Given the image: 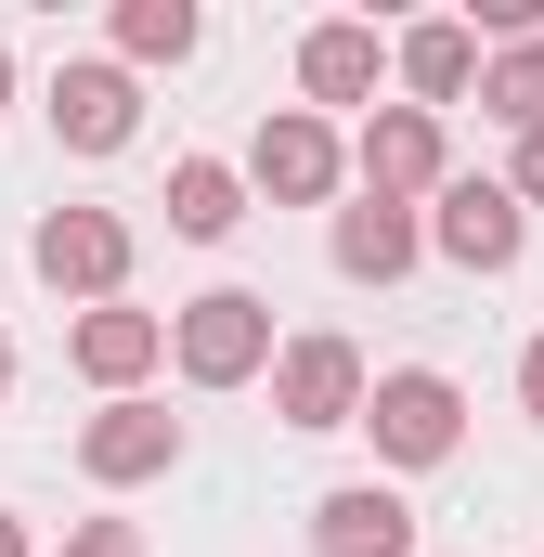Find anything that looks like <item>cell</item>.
I'll return each instance as SVG.
<instances>
[{"label":"cell","mask_w":544,"mask_h":557,"mask_svg":"<svg viewBox=\"0 0 544 557\" xmlns=\"http://www.w3.org/2000/svg\"><path fill=\"white\" fill-rule=\"evenodd\" d=\"M169 363H182L195 389H247V376H272V363H285V337H272V298H247V285H208V298H182V311H169Z\"/></svg>","instance_id":"1"},{"label":"cell","mask_w":544,"mask_h":557,"mask_svg":"<svg viewBox=\"0 0 544 557\" xmlns=\"http://www.w3.org/2000/svg\"><path fill=\"white\" fill-rule=\"evenodd\" d=\"M428 247H441L454 273H519V247H532V208H519V182H480V169H454V182H441V208H428Z\"/></svg>","instance_id":"2"},{"label":"cell","mask_w":544,"mask_h":557,"mask_svg":"<svg viewBox=\"0 0 544 557\" xmlns=\"http://www.w3.org/2000/svg\"><path fill=\"white\" fill-rule=\"evenodd\" d=\"M363 428H376V454H390V467H441V454L467 441V389H454L441 363H390V376H376V403H363Z\"/></svg>","instance_id":"3"},{"label":"cell","mask_w":544,"mask_h":557,"mask_svg":"<svg viewBox=\"0 0 544 557\" xmlns=\"http://www.w3.org/2000/svg\"><path fill=\"white\" fill-rule=\"evenodd\" d=\"M363 403H376V376H363V350L350 337H285V363H272V416L285 428H363Z\"/></svg>","instance_id":"4"},{"label":"cell","mask_w":544,"mask_h":557,"mask_svg":"<svg viewBox=\"0 0 544 557\" xmlns=\"http://www.w3.org/2000/svg\"><path fill=\"white\" fill-rule=\"evenodd\" d=\"M26 260H39V285H65V298L104 311V298L131 285V221H118V208H52V221L26 234Z\"/></svg>","instance_id":"5"},{"label":"cell","mask_w":544,"mask_h":557,"mask_svg":"<svg viewBox=\"0 0 544 557\" xmlns=\"http://www.w3.org/2000/svg\"><path fill=\"white\" fill-rule=\"evenodd\" d=\"M247 182H260L272 208H324V195L350 182V143L324 131L311 104H285V117H260V143H247Z\"/></svg>","instance_id":"6"},{"label":"cell","mask_w":544,"mask_h":557,"mask_svg":"<svg viewBox=\"0 0 544 557\" xmlns=\"http://www.w3.org/2000/svg\"><path fill=\"white\" fill-rule=\"evenodd\" d=\"M350 169H363V195L415 208V195H441V182H454V143H441V117H428V104H376V117H363V143H350Z\"/></svg>","instance_id":"7"},{"label":"cell","mask_w":544,"mask_h":557,"mask_svg":"<svg viewBox=\"0 0 544 557\" xmlns=\"http://www.w3.org/2000/svg\"><path fill=\"white\" fill-rule=\"evenodd\" d=\"M78 376L104 389V403H143V376L169 363V311H131V298H104V311H78Z\"/></svg>","instance_id":"8"},{"label":"cell","mask_w":544,"mask_h":557,"mask_svg":"<svg viewBox=\"0 0 544 557\" xmlns=\"http://www.w3.org/2000/svg\"><path fill=\"white\" fill-rule=\"evenodd\" d=\"M39 104H52V143H78V156H118V143L143 131L131 65H104V52H91V65H52V91H39Z\"/></svg>","instance_id":"9"},{"label":"cell","mask_w":544,"mask_h":557,"mask_svg":"<svg viewBox=\"0 0 544 557\" xmlns=\"http://www.w3.org/2000/svg\"><path fill=\"white\" fill-rule=\"evenodd\" d=\"M78 467H91L104 493H131V480H169V467H182V416H169V403H104V416L78 428Z\"/></svg>","instance_id":"10"},{"label":"cell","mask_w":544,"mask_h":557,"mask_svg":"<svg viewBox=\"0 0 544 557\" xmlns=\"http://www.w3.org/2000/svg\"><path fill=\"white\" fill-rule=\"evenodd\" d=\"M311 557H415V506L390 480H337L311 506Z\"/></svg>","instance_id":"11"},{"label":"cell","mask_w":544,"mask_h":557,"mask_svg":"<svg viewBox=\"0 0 544 557\" xmlns=\"http://www.w3.org/2000/svg\"><path fill=\"white\" fill-rule=\"evenodd\" d=\"M390 65H403V91H415V104L441 117V104H454V91L493 65V52H480V26H467V13H428V26H403V52H390Z\"/></svg>","instance_id":"12"},{"label":"cell","mask_w":544,"mask_h":557,"mask_svg":"<svg viewBox=\"0 0 544 557\" xmlns=\"http://www.w3.org/2000/svg\"><path fill=\"white\" fill-rule=\"evenodd\" d=\"M415 247H428V221H415V208H390V195L337 208V273H350V285H403Z\"/></svg>","instance_id":"13"},{"label":"cell","mask_w":544,"mask_h":557,"mask_svg":"<svg viewBox=\"0 0 544 557\" xmlns=\"http://www.w3.org/2000/svg\"><path fill=\"white\" fill-rule=\"evenodd\" d=\"M376 65H390V52H376V26H350V13L298 39V91H311V104H363V91H376Z\"/></svg>","instance_id":"14"},{"label":"cell","mask_w":544,"mask_h":557,"mask_svg":"<svg viewBox=\"0 0 544 557\" xmlns=\"http://www.w3.org/2000/svg\"><path fill=\"white\" fill-rule=\"evenodd\" d=\"M234 221H247V169H221V156H182V169H169V234H182V247H221Z\"/></svg>","instance_id":"15"},{"label":"cell","mask_w":544,"mask_h":557,"mask_svg":"<svg viewBox=\"0 0 544 557\" xmlns=\"http://www.w3.org/2000/svg\"><path fill=\"white\" fill-rule=\"evenodd\" d=\"M195 52V0H118V65H182Z\"/></svg>","instance_id":"16"},{"label":"cell","mask_w":544,"mask_h":557,"mask_svg":"<svg viewBox=\"0 0 544 557\" xmlns=\"http://www.w3.org/2000/svg\"><path fill=\"white\" fill-rule=\"evenodd\" d=\"M480 104H493L506 131H544V39H506V52L480 65Z\"/></svg>","instance_id":"17"},{"label":"cell","mask_w":544,"mask_h":557,"mask_svg":"<svg viewBox=\"0 0 544 557\" xmlns=\"http://www.w3.org/2000/svg\"><path fill=\"white\" fill-rule=\"evenodd\" d=\"M52 557H143V532H131V519H78Z\"/></svg>","instance_id":"18"},{"label":"cell","mask_w":544,"mask_h":557,"mask_svg":"<svg viewBox=\"0 0 544 557\" xmlns=\"http://www.w3.org/2000/svg\"><path fill=\"white\" fill-rule=\"evenodd\" d=\"M506 182H519V208H544V131H519V169Z\"/></svg>","instance_id":"19"},{"label":"cell","mask_w":544,"mask_h":557,"mask_svg":"<svg viewBox=\"0 0 544 557\" xmlns=\"http://www.w3.org/2000/svg\"><path fill=\"white\" fill-rule=\"evenodd\" d=\"M519 403H532V428H544V337L519 350Z\"/></svg>","instance_id":"20"},{"label":"cell","mask_w":544,"mask_h":557,"mask_svg":"<svg viewBox=\"0 0 544 557\" xmlns=\"http://www.w3.org/2000/svg\"><path fill=\"white\" fill-rule=\"evenodd\" d=\"M0 557H39V545H26V519H13V506H0Z\"/></svg>","instance_id":"21"},{"label":"cell","mask_w":544,"mask_h":557,"mask_svg":"<svg viewBox=\"0 0 544 557\" xmlns=\"http://www.w3.org/2000/svg\"><path fill=\"white\" fill-rule=\"evenodd\" d=\"M0 104H13V52H0Z\"/></svg>","instance_id":"22"},{"label":"cell","mask_w":544,"mask_h":557,"mask_svg":"<svg viewBox=\"0 0 544 557\" xmlns=\"http://www.w3.org/2000/svg\"><path fill=\"white\" fill-rule=\"evenodd\" d=\"M0 389H13V337H0Z\"/></svg>","instance_id":"23"}]
</instances>
